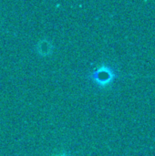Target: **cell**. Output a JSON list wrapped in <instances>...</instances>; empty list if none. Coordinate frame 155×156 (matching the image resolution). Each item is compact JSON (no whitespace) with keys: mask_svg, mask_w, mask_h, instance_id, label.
<instances>
[{"mask_svg":"<svg viewBox=\"0 0 155 156\" xmlns=\"http://www.w3.org/2000/svg\"><path fill=\"white\" fill-rule=\"evenodd\" d=\"M118 74L116 70L109 66V65H102L92 71V73L89 76V78L99 87H105L112 82Z\"/></svg>","mask_w":155,"mask_h":156,"instance_id":"1","label":"cell"},{"mask_svg":"<svg viewBox=\"0 0 155 156\" xmlns=\"http://www.w3.org/2000/svg\"><path fill=\"white\" fill-rule=\"evenodd\" d=\"M61 156H69V155H66V154H63V155H61Z\"/></svg>","mask_w":155,"mask_h":156,"instance_id":"2","label":"cell"}]
</instances>
